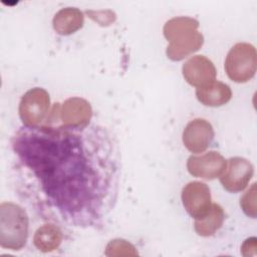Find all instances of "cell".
Listing matches in <instances>:
<instances>
[{
  "mask_svg": "<svg viewBox=\"0 0 257 257\" xmlns=\"http://www.w3.org/2000/svg\"><path fill=\"white\" fill-rule=\"evenodd\" d=\"M92 107L82 97H69L62 103H55L50 110L47 120L43 124L64 126H82L90 122Z\"/></svg>",
  "mask_w": 257,
  "mask_h": 257,
  "instance_id": "cell-5",
  "label": "cell"
},
{
  "mask_svg": "<svg viewBox=\"0 0 257 257\" xmlns=\"http://www.w3.org/2000/svg\"><path fill=\"white\" fill-rule=\"evenodd\" d=\"M29 217L25 209L13 202L0 205V245L4 249L19 251L28 239Z\"/></svg>",
  "mask_w": 257,
  "mask_h": 257,
  "instance_id": "cell-3",
  "label": "cell"
},
{
  "mask_svg": "<svg viewBox=\"0 0 257 257\" xmlns=\"http://www.w3.org/2000/svg\"><path fill=\"white\" fill-rule=\"evenodd\" d=\"M182 73L190 85L200 88L216 80L217 70L208 57L194 55L183 64Z\"/></svg>",
  "mask_w": 257,
  "mask_h": 257,
  "instance_id": "cell-11",
  "label": "cell"
},
{
  "mask_svg": "<svg viewBox=\"0 0 257 257\" xmlns=\"http://www.w3.org/2000/svg\"><path fill=\"white\" fill-rule=\"evenodd\" d=\"M181 199L185 210L195 220L203 218L213 204L210 188L200 181L188 183L182 190Z\"/></svg>",
  "mask_w": 257,
  "mask_h": 257,
  "instance_id": "cell-8",
  "label": "cell"
},
{
  "mask_svg": "<svg viewBox=\"0 0 257 257\" xmlns=\"http://www.w3.org/2000/svg\"><path fill=\"white\" fill-rule=\"evenodd\" d=\"M224 220V209L219 204L213 203L211 209L203 218L195 220L194 229L199 236L209 237L214 235L222 227Z\"/></svg>",
  "mask_w": 257,
  "mask_h": 257,
  "instance_id": "cell-15",
  "label": "cell"
},
{
  "mask_svg": "<svg viewBox=\"0 0 257 257\" xmlns=\"http://www.w3.org/2000/svg\"><path fill=\"white\" fill-rule=\"evenodd\" d=\"M83 23L84 15L76 7L61 8L52 19L53 29L59 35H70L79 30Z\"/></svg>",
  "mask_w": 257,
  "mask_h": 257,
  "instance_id": "cell-12",
  "label": "cell"
},
{
  "mask_svg": "<svg viewBox=\"0 0 257 257\" xmlns=\"http://www.w3.org/2000/svg\"><path fill=\"white\" fill-rule=\"evenodd\" d=\"M18 196L43 220L100 229L117 202L121 154L99 123L19 127L11 138Z\"/></svg>",
  "mask_w": 257,
  "mask_h": 257,
  "instance_id": "cell-1",
  "label": "cell"
},
{
  "mask_svg": "<svg viewBox=\"0 0 257 257\" xmlns=\"http://www.w3.org/2000/svg\"><path fill=\"white\" fill-rule=\"evenodd\" d=\"M240 207L248 217L256 218V183H253L241 197Z\"/></svg>",
  "mask_w": 257,
  "mask_h": 257,
  "instance_id": "cell-17",
  "label": "cell"
},
{
  "mask_svg": "<svg viewBox=\"0 0 257 257\" xmlns=\"http://www.w3.org/2000/svg\"><path fill=\"white\" fill-rule=\"evenodd\" d=\"M257 69V53L255 47L247 42L236 43L225 59V70L228 77L237 83L251 80Z\"/></svg>",
  "mask_w": 257,
  "mask_h": 257,
  "instance_id": "cell-4",
  "label": "cell"
},
{
  "mask_svg": "<svg viewBox=\"0 0 257 257\" xmlns=\"http://www.w3.org/2000/svg\"><path fill=\"white\" fill-rule=\"evenodd\" d=\"M214 136V128L207 119L195 118L185 126L182 140L188 151L194 154H201L208 149Z\"/></svg>",
  "mask_w": 257,
  "mask_h": 257,
  "instance_id": "cell-10",
  "label": "cell"
},
{
  "mask_svg": "<svg viewBox=\"0 0 257 257\" xmlns=\"http://www.w3.org/2000/svg\"><path fill=\"white\" fill-rule=\"evenodd\" d=\"M253 174L254 167L249 160L233 157L227 161L226 169L220 176V183L227 192L238 193L248 186Z\"/></svg>",
  "mask_w": 257,
  "mask_h": 257,
  "instance_id": "cell-7",
  "label": "cell"
},
{
  "mask_svg": "<svg viewBox=\"0 0 257 257\" xmlns=\"http://www.w3.org/2000/svg\"><path fill=\"white\" fill-rule=\"evenodd\" d=\"M169 41L166 54L173 61H181L198 51L204 43V36L199 31V21L188 16L174 17L163 28Z\"/></svg>",
  "mask_w": 257,
  "mask_h": 257,
  "instance_id": "cell-2",
  "label": "cell"
},
{
  "mask_svg": "<svg viewBox=\"0 0 257 257\" xmlns=\"http://www.w3.org/2000/svg\"><path fill=\"white\" fill-rule=\"evenodd\" d=\"M50 96L42 87L27 90L19 102V116L23 125L38 126L43 124L50 113Z\"/></svg>",
  "mask_w": 257,
  "mask_h": 257,
  "instance_id": "cell-6",
  "label": "cell"
},
{
  "mask_svg": "<svg viewBox=\"0 0 257 257\" xmlns=\"http://www.w3.org/2000/svg\"><path fill=\"white\" fill-rule=\"evenodd\" d=\"M227 160L218 152L211 151L203 155L191 156L187 161L188 172L197 178L214 180L226 169Z\"/></svg>",
  "mask_w": 257,
  "mask_h": 257,
  "instance_id": "cell-9",
  "label": "cell"
},
{
  "mask_svg": "<svg viewBox=\"0 0 257 257\" xmlns=\"http://www.w3.org/2000/svg\"><path fill=\"white\" fill-rule=\"evenodd\" d=\"M104 254L106 256H137L136 247L124 239H113L106 245Z\"/></svg>",
  "mask_w": 257,
  "mask_h": 257,
  "instance_id": "cell-16",
  "label": "cell"
},
{
  "mask_svg": "<svg viewBox=\"0 0 257 257\" xmlns=\"http://www.w3.org/2000/svg\"><path fill=\"white\" fill-rule=\"evenodd\" d=\"M257 249V239L255 237H250L244 241L241 246V254L245 257L256 255Z\"/></svg>",
  "mask_w": 257,
  "mask_h": 257,
  "instance_id": "cell-18",
  "label": "cell"
},
{
  "mask_svg": "<svg viewBox=\"0 0 257 257\" xmlns=\"http://www.w3.org/2000/svg\"><path fill=\"white\" fill-rule=\"evenodd\" d=\"M62 232L55 223H46L40 226L34 233L33 244L41 252H52L60 246L62 242Z\"/></svg>",
  "mask_w": 257,
  "mask_h": 257,
  "instance_id": "cell-14",
  "label": "cell"
},
{
  "mask_svg": "<svg viewBox=\"0 0 257 257\" xmlns=\"http://www.w3.org/2000/svg\"><path fill=\"white\" fill-rule=\"evenodd\" d=\"M198 100L206 106H222L228 103L232 97L230 86L221 81H213L212 83L196 89Z\"/></svg>",
  "mask_w": 257,
  "mask_h": 257,
  "instance_id": "cell-13",
  "label": "cell"
}]
</instances>
